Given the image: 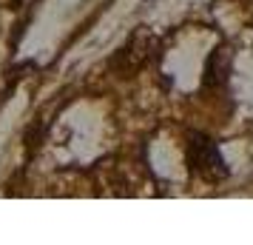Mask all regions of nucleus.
Masks as SVG:
<instances>
[{
    "instance_id": "nucleus-1",
    "label": "nucleus",
    "mask_w": 253,
    "mask_h": 245,
    "mask_svg": "<svg viewBox=\"0 0 253 245\" xmlns=\"http://www.w3.org/2000/svg\"><path fill=\"white\" fill-rule=\"evenodd\" d=\"M185 163H188L191 174L205 180V183H222L230 174L216 140L208 137L205 131H188L185 134Z\"/></svg>"
},
{
    "instance_id": "nucleus-2",
    "label": "nucleus",
    "mask_w": 253,
    "mask_h": 245,
    "mask_svg": "<svg viewBox=\"0 0 253 245\" xmlns=\"http://www.w3.org/2000/svg\"><path fill=\"white\" fill-rule=\"evenodd\" d=\"M154 54H157V37L151 35V32H145V29H137V32L126 40V46L114 54L111 69H114L120 77H131V74H137L139 69H145Z\"/></svg>"
},
{
    "instance_id": "nucleus-3",
    "label": "nucleus",
    "mask_w": 253,
    "mask_h": 245,
    "mask_svg": "<svg viewBox=\"0 0 253 245\" xmlns=\"http://www.w3.org/2000/svg\"><path fill=\"white\" fill-rule=\"evenodd\" d=\"M233 71V51L228 46H216L205 60V74H202V86L205 89H225Z\"/></svg>"
}]
</instances>
